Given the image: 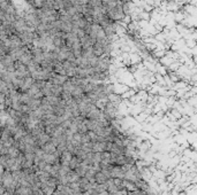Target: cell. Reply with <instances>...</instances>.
<instances>
[{
  "instance_id": "obj_1",
  "label": "cell",
  "mask_w": 197,
  "mask_h": 195,
  "mask_svg": "<svg viewBox=\"0 0 197 195\" xmlns=\"http://www.w3.org/2000/svg\"><path fill=\"white\" fill-rule=\"evenodd\" d=\"M39 148L45 154H53V153L57 150V146L52 142V140H50V141L46 143H43Z\"/></svg>"
},
{
  "instance_id": "obj_2",
  "label": "cell",
  "mask_w": 197,
  "mask_h": 195,
  "mask_svg": "<svg viewBox=\"0 0 197 195\" xmlns=\"http://www.w3.org/2000/svg\"><path fill=\"white\" fill-rule=\"evenodd\" d=\"M82 162H83V161L81 160V158H79L77 156L73 155L72 158L69 160V162H68V168H69V170H75L77 166H80V165L82 164Z\"/></svg>"
},
{
  "instance_id": "obj_3",
  "label": "cell",
  "mask_w": 197,
  "mask_h": 195,
  "mask_svg": "<svg viewBox=\"0 0 197 195\" xmlns=\"http://www.w3.org/2000/svg\"><path fill=\"white\" fill-rule=\"evenodd\" d=\"M93 179H95V181H96L97 184H105V182L107 181V179H109V178L107 177L103 171H97L96 174H95Z\"/></svg>"
},
{
  "instance_id": "obj_4",
  "label": "cell",
  "mask_w": 197,
  "mask_h": 195,
  "mask_svg": "<svg viewBox=\"0 0 197 195\" xmlns=\"http://www.w3.org/2000/svg\"><path fill=\"white\" fill-rule=\"evenodd\" d=\"M51 92H52V96H60L62 93V87L60 85H51Z\"/></svg>"
},
{
  "instance_id": "obj_5",
  "label": "cell",
  "mask_w": 197,
  "mask_h": 195,
  "mask_svg": "<svg viewBox=\"0 0 197 195\" xmlns=\"http://www.w3.org/2000/svg\"><path fill=\"white\" fill-rule=\"evenodd\" d=\"M112 179H113V184L118 187V189L125 188L123 187V179H121V178H112Z\"/></svg>"
},
{
  "instance_id": "obj_6",
  "label": "cell",
  "mask_w": 197,
  "mask_h": 195,
  "mask_svg": "<svg viewBox=\"0 0 197 195\" xmlns=\"http://www.w3.org/2000/svg\"><path fill=\"white\" fill-rule=\"evenodd\" d=\"M101 161H104V162H107V163H109V158H111V153L106 152V150L101 152Z\"/></svg>"
},
{
  "instance_id": "obj_7",
  "label": "cell",
  "mask_w": 197,
  "mask_h": 195,
  "mask_svg": "<svg viewBox=\"0 0 197 195\" xmlns=\"http://www.w3.org/2000/svg\"><path fill=\"white\" fill-rule=\"evenodd\" d=\"M52 195H64L62 193H60V192H58V191H54L52 193Z\"/></svg>"
}]
</instances>
